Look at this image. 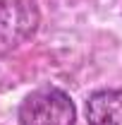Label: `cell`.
Instances as JSON below:
<instances>
[{"label": "cell", "mask_w": 122, "mask_h": 125, "mask_svg": "<svg viewBox=\"0 0 122 125\" xmlns=\"http://www.w3.org/2000/svg\"><path fill=\"white\" fill-rule=\"evenodd\" d=\"M77 111L58 87H38L19 106V125H74Z\"/></svg>", "instance_id": "cell-1"}, {"label": "cell", "mask_w": 122, "mask_h": 125, "mask_svg": "<svg viewBox=\"0 0 122 125\" xmlns=\"http://www.w3.org/2000/svg\"><path fill=\"white\" fill-rule=\"evenodd\" d=\"M38 7L34 0H0V55L24 46L38 29Z\"/></svg>", "instance_id": "cell-2"}, {"label": "cell", "mask_w": 122, "mask_h": 125, "mask_svg": "<svg viewBox=\"0 0 122 125\" xmlns=\"http://www.w3.org/2000/svg\"><path fill=\"white\" fill-rule=\"evenodd\" d=\"M86 118L91 125H122V89L93 92L86 101Z\"/></svg>", "instance_id": "cell-3"}]
</instances>
